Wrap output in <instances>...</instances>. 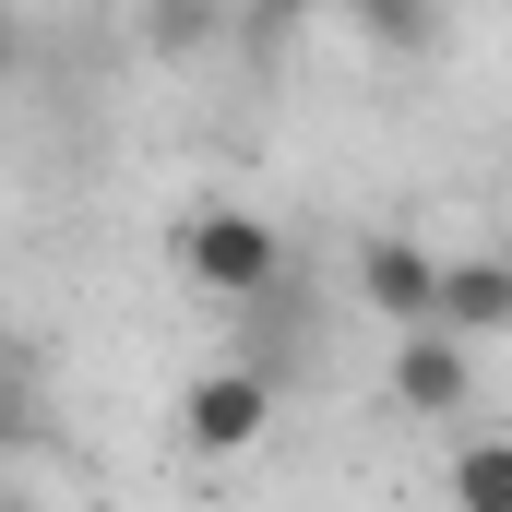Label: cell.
<instances>
[{"mask_svg":"<svg viewBox=\"0 0 512 512\" xmlns=\"http://www.w3.org/2000/svg\"><path fill=\"white\" fill-rule=\"evenodd\" d=\"M441 274H453V262L417 251V239H370V251H358V298L417 334V322H441Z\"/></svg>","mask_w":512,"mask_h":512,"instance_id":"cell-4","label":"cell"},{"mask_svg":"<svg viewBox=\"0 0 512 512\" xmlns=\"http://www.w3.org/2000/svg\"><path fill=\"white\" fill-rule=\"evenodd\" d=\"M262 24H298V12H334V0H251Z\"/></svg>","mask_w":512,"mask_h":512,"instance_id":"cell-9","label":"cell"},{"mask_svg":"<svg viewBox=\"0 0 512 512\" xmlns=\"http://www.w3.org/2000/svg\"><path fill=\"white\" fill-rule=\"evenodd\" d=\"M215 24H227L215 0H143V48H167V60H179V48H203Z\"/></svg>","mask_w":512,"mask_h":512,"instance_id":"cell-8","label":"cell"},{"mask_svg":"<svg viewBox=\"0 0 512 512\" xmlns=\"http://www.w3.org/2000/svg\"><path fill=\"white\" fill-rule=\"evenodd\" d=\"M179 441L203 453V465H239L274 441V382L262 370H203V382L179 393Z\"/></svg>","mask_w":512,"mask_h":512,"instance_id":"cell-2","label":"cell"},{"mask_svg":"<svg viewBox=\"0 0 512 512\" xmlns=\"http://www.w3.org/2000/svg\"><path fill=\"white\" fill-rule=\"evenodd\" d=\"M179 286H203V298H262V286H286V239L262 227L251 203H203V215H179Z\"/></svg>","mask_w":512,"mask_h":512,"instance_id":"cell-1","label":"cell"},{"mask_svg":"<svg viewBox=\"0 0 512 512\" xmlns=\"http://www.w3.org/2000/svg\"><path fill=\"white\" fill-rule=\"evenodd\" d=\"M465 393H477V334L417 322L405 358H393V405H405V417H465Z\"/></svg>","mask_w":512,"mask_h":512,"instance_id":"cell-3","label":"cell"},{"mask_svg":"<svg viewBox=\"0 0 512 512\" xmlns=\"http://www.w3.org/2000/svg\"><path fill=\"white\" fill-rule=\"evenodd\" d=\"M334 12H346L370 48H393V60H417V48L441 36V12H429V0H334Z\"/></svg>","mask_w":512,"mask_h":512,"instance_id":"cell-6","label":"cell"},{"mask_svg":"<svg viewBox=\"0 0 512 512\" xmlns=\"http://www.w3.org/2000/svg\"><path fill=\"white\" fill-rule=\"evenodd\" d=\"M441 322H453V334H501L512 322V262L501 251H465L453 274H441Z\"/></svg>","mask_w":512,"mask_h":512,"instance_id":"cell-5","label":"cell"},{"mask_svg":"<svg viewBox=\"0 0 512 512\" xmlns=\"http://www.w3.org/2000/svg\"><path fill=\"white\" fill-rule=\"evenodd\" d=\"M453 512H512V441L477 429V441L453 453Z\"/></svg>","mask_w":512,"mask_h":512,"instance_id":"cell-7","label":"cell"}]
</instances>
